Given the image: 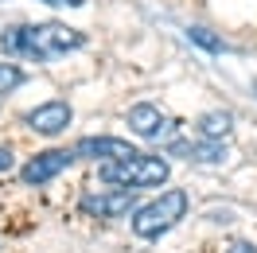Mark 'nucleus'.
<instances>
[{"mask_svg": "<svg viewBox=\"0 0 257 253\" xmlns=\"http://www.w3.org/2000/svg\"><path fill=\"white\" fill-rule=\"evenodd\" d=\"M86 47V35L78 28H66V24H12L0 32V51L8 59H32V63H51L66 51H82Z\"/></svg>", "mask_w": 257, "mask_h": 253, "instance_id": "f257e3e1", "label": "nucleus"}, {"mask_svg": "<svg viewBox=\"0 0 257 253\" xmlns=\"http://www.w3.org/2000/svg\"><path fill=\"white\" fill-rule=\"evenodd\" d=\"M187 210H191V195L183 187H168V191H160L152 203L137 206L133 234L145 237V241H156V237H164L168 230H176L179 222L187 218Z\"/></svg>", "mask_w": 257, "mask_h": 253, "instance_id": "f03ea898", "label": "nucleus"}, {"mask_svg": "<svg viewBox=\"0 0 257 253\" xmlns=\"http://www.w3.org/2000/svg\"><path fill=\"white\" fill-rule=\"evenodd\" d=\"M172 175V164L164 156H148V152H137V156L125 160H109V164H97V179L109 183V187H133V191H145V187H160L168 183Z\"/></svg>", "mask_w": 257, "mask_h": 253, "instance_id": "7ed1b4c3", "label": "nucleus"}, {"mask_svg": "<svg viewBox=\"0 0 257 253\" xmlns=\"http://www.w3.org/2000/svg\"><path fill=\"white\" fill-rule=\"evenodd\" d=\"M78 210L90 218H128L137 214V191L133 187H97V191H82Z\"/></svg>", "mask_w": 257, "mask_h": 253, "instance_id": "20e7f679", "label": "nucleus"}, {"mask_svg": "<svg viewBox=\"0 0 257 253\" xmlns=\"http://www.w3.org/2000/svg\"><path fill=\"white\" fill-rule=\"evenodd\" d=\"M125 125L128 133H137L141 141H176L179 133V121L176 117H168L160 105H152V101H137V105H128L125 113Z\"/></svg>", "mask_w": 257, "mask_h": 253, "instance_id": "39448f33", "label": "nucleus"}, {"mask_svg": "<svg viewBox=\"0 0 257 253\" xmlns=\"http://www.w3.org/2000/svg\"><path fill=\"white\" fill-rule=\"evenodd\" d=\"M74 160H78L74 148H47V152H35V156L20 168V179H24L28 187H47L51 179H59Z\"/></svg>", "mask_w": 257, "mask_h": 253, "instance_id": "423d86ee", "label": "nucleus"}, {"mask_svg": "<svg viewBox=\"0 0 257 253\" xmlns=\"http://www.w3.org/2000/svg\"><path fill=\"white\" fill-rule=\"evenodd\" d=\"M70 121H74V109L66 105L63 97L43 101V105H35V109L24 113V129H32V133H39V137H59V133L70 129Z\"/></svg>", "mask_w": 257, "mask_h": 253, "instance_id": "0eeeda50", "label": "nucleus"}, {"mask_svg": "<svg viewBox=\"0 0 257 253\" xmlns=\"http://www.w3.org/2000/svg\"><path fill=\"white\" fill-rule=\"evenodd\" d=\"M168 156H179L187 164H203V168H218V164L230 160V148L222 141L199 137V141H168Z\"/></svg>", "mask_w": 257, "mask_h": 253, "instance_id": "6e6552de", "label": "nucleus"}, {"mask_svg": "<svg viewBox=\"0 0 257 253\" xmlns=\"http://www.w3.org/2000/svg\"><path fill=\"white\" fill-rule=\"evenodd\" d=\"M78 160H94V164H109V160H125V156H137V148L121 137H82L74 144Z\"/></svg>", "mask_w": 257, "mask_h": 253, "instance_id": "1a4fd4ad", "label": "nucleus"}, {"mask_svg": "<svg viewBox=\"0 0 257 253\" xmlns=\"http://www.w3.org/2000/svg\"><path fill=\"white\" fill-rule=\"evenodd\" d=\"M195 129H199V137H210V141H222V137H230V129H234V113H226V109L203 113V117L195 121Z\"/></svg>", "mask_w": 257, "mask_h": 253, "instance_id": "9d476101", "label": "nucleus"}, {"mask_svg": "<svg viewBox=\"0 0 257 253\" xmlns=\"http://www.w3.org/2000/svg\"><path fill=\"white\" fill-rule=\"evenodd\" d=\"M24 82H28V74H24V66L8 63V59H0V97L16 94V90L24 86Z\"/></svg>", "mask_w": 257, "mask_h": 253, "instance_id": "9b49d317", "label": "nucleus"}, {"mask_svg": "<svg viewBox=\"0 0 257 253\" xmlns=\"http://www.w3.org/2000/svg\"><path fill=\"white\" fill-rule=\"evenodd\" d=\"M187 39H191L195 47L210 51V55H222V51H226V43H222V39H218V35H210L207 28H187Z\"/></svg>", "mask_w": 257, "mask_h": 253, "instance_id": "f8f14e48", "label": "nucleus"}, {"mask_svg": "<svg viewBox=\"0 0 257 253\" xmlns=\"http://www.w3.org/2000/svg\"><path fill=\"white\" fill-rule=\"evenodd\" d=\"M12 168H16V152L8 144H0V172H12Z\"/></svg>", "mask_w": 257, "mask_h": 253, "instance_id": "ddd939ff", "label": "nucleus"}, {"mask_svg": "<svg viewBox=\"0 0 257 253\" xmlns=\"http://www.w3.org/2000/svg\"><path fill=\"white\" fill-rule=\"evenodd\" d=\"M226 253H257V245L253 241H230V249Z\"/></svg>", "mask_w": 257, "mask_h": 253, "instance_id": "4468645a", "label": "nucleus"}, {"mask_svg": "<svg viewBox=\"0 0 257 253\" xmlns=\"http://www.w3.org/2000/svg\"><path fill=\"white\" fill-rule=\"evenodd\" d=\"M51 8H86V0H43Z\"/></svg>", "mask_w": 257, "mask_h": 253, "instance_id": "2eb2a0df", "label": "nucleus"}]
</instances>
